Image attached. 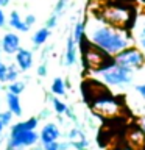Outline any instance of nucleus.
Listing matches in <instances>:
<instances>
[{"mask_svg": "<svg viewBox=\"0 0 145 150\" xmlns=\"http://www.w3.org/2000/svg\"><path fill=\"white\" fill-rule=\"evenodd\" d=\"M72 38H73V41L77 45H80L84 39H86V22L84 21H78L75 23L73 31H72Z\"/></svg>", "mask_w": 145, "mask_h": 150, "instance_id": "17", "label": "nucleus"}, {"mask_svg": "<svg viewBox=\"0 0 145 150\" xmlns=\"http://www.w3.org/2000/svg\"><path fill=\"white\" fill-rule=\"evenodd\" d=\"M112 59H114V63L123 66V67L133 70V72L145 67V55H144V52L140 50L139 47H136L134 44L126 47V49H123V50H120L117 55L112 56Z\"/></svg>", "mask_w": 145, "mask_h": 150, "instance_id": "4", "label": "nucleus"}, {"mask_svg": "<svg viewBox=\"0 0 145 150\" xmlns=\"http://www.w3.org/2000/svg\"><path fill=\"white\" fill-rule=\"evenodd\" d=\"M131 35L134 39V45L139 47L145 55V11L136 13L133 27H131Z\"/></svg>", "mask_w": 145, "mask_h": 150, "instance_id": "8", "label": "nucleus"}, {"mask_svg": "<svg viewBox=\"0 0 145 150\" xmlns=\"http://www.w3.org/2000/svg\"><path fill=\"white\" fill-rule=\"evenodd\" d=\"M14 61H16L14 64L17 66V69L20 72H27V70H30L33 67V52L20 47L14 53Z\"/></svg>", "mask_w": 145, "mask_h": 150, "instance_id": "10", "label": "nucleus"}, {"mask_svg": "<svg viewBox=\"0 0 145 150\" xmlns=\"http://www.w3.org/2000/svg\"><path fill=\"white\" fill-rule=\"evenodd\" d=\"M49 38H50V30L47 27H41L39 30L34 31V35H33V38H31V42H33V45L41 47L49 41Z\"/></svg>", "mask_w": 145, "mask_h": 150, "instance_id": "16", "label": "nucleus"}, {"mask_svg": "<svg viewBox=\"0 0 145 150\" xmlns=\"http://www.w3.org/2000/svg\"><path fill=\"white\" fill-rule=\"evenodd\" d=\"M56 23H58V14H51V16L47 19V22H45V27L49 28V30H51V28H55L56 27Z\"/></svg>", "mask_w": 145, "mask_h": 150, "instance_id": "23", "label": "nucleus"}, {"mask_svg": "<svg viewBox=\"0 0 145 150\" xmlns=\"http://www.w3.org/2000/svg\"><path fill=\"white\" fill-rule=\"evenodd\" d=\"M6 105L8 110L13 112L14 116H22V105H20V96H16V94L6 92Z\"/></svg>", "mask_w": 145, "mask_h": 150, "instance_id": "15", "label": "nucleus"}, {"mask_svg": "<svg viewBox=\"0 0 145 150\" xmlns=\"http://www.w3.org/2000/svg\"><path fill=\"white\" fill-rule=\"evenodd\" d=\"M61 138V130L59 127L53 124V122H49V124H45L42 127L41 133H39V141L44 144H49V142H55V141H59Z\"/></svg>", "mask_w": 145, "mask_h": 150, "instance_id": "11", "label": "nucleus"}, {"mask_svg": "<svg viewBox=\"0 0 145 150\" xmlns=\"http://www.w3.org/2000/svg\"><path fill=\"white\" fill-rule=\"evenodd\" d=\"M13 117H14V114L9 110L5 111V112L0 111V124H2L3 127H9V125H11V122H13Z\"/></svg>", "mask_w": 145, "mask_h": 150, "instance_id": "22", "label": "nucleus"}, {"mask_svg": "<svg viewBox=\"0 0 145 150\" xmlns=\"http://www.w3.org/2000/svg\"><path fill=\"white\" fill-rule=\"evenodd\" d=\"M44 150H59V141H55V142H49L42 145Z\"/></svg>", "mask_w": 145, "mask_h": 150, "instance_id": "27", "label": "nucleus"}, {"mask_svg": "<svg viewBox=\"0 0 145 150\" xmlns=\"http://www.w3.org/2000/svg\"><path fill=\"white\" fill-rule=\"evenodd\" d=\"M23 22H25L28 27L34 25V23H36V16H34V14H27L25 19H23Z\"/></svg>", "mask_w": 145, "mask_h": 150, "instance_id": "28", "label": "nucleus"}, {"mask_svg": "<svg viewBox=\"0 0 145 150\" xmlns=\"http://www.w3.org/2000/svg\"><path fill=\"white\" fill-rule=\"evenodd\" d=\"M6 69H8V64H5L2 59H0V81L5 83V75H6Z\"/></svg>", "mask_w": 145, "mask_h": 150, "instance_id": "26", "label": "nucleus"}, {"mask_svg": "<svg viewBox=\"0 0 145 150\" xmlns=\"http://www.w3.org/2000/svg\"><path fill=\"white\" fill-rule=\"evenodd\" d=\"M78 59V45L75 44L72 35L67 36L65 42V52H64V64L65 66H73Z\"/></svg>", "mask_w": 145, "mask_h": 150, "instance_id": "12", "label": "nucleus"}, {"mask_svg": "<svg viewBox=\"0 0 145 150\" xmlns=\"http://www.w3.org/2000/svg\"><path fill=\"white\" fill-rule=\"evenodd\" d=\"M140 131H142V133L145 134V117L142 119V122H140Z\"/></svg>", "mask_w": 145, "mask_h": 150, "instance_id": "32", "label": "nucleus"}, {"mask_svg": "<svg viewBox=\"0 0 145 150\" xmlns=\"http://www.w3.org/2000/svg\"><path fill=\"white\" fill-rule=\"evenodd\" d=\"M91 108L100 116H115L120 110V105L112 96L103 91L101 94L92 98Z\"/></svg>", "mask_w": 145, "mask_h": 150, "instance_id": "6", "label": "nucleus"}, {"mask_svg": "<svg viewBox=\"0 0 145 150\" xmlns=\"http://www.w3.org/2000/svg\"><path fill=\"white\" fill-rule=\"evenodd\" d=\"M8 92L11 94H16V96H20V94L25 91V83L22 80H16V81H11L8 83V88H6Z\"/></svg>", "mask_w": 145, "mask_h": 150, "instance_id": "19", "label": "nucleus"}, {"mask_svg": "<svg viewBox=\"0 0 145 150\" xmlns=\"http://www.w3.org/2000/svg\"><path fill=\"white\" fill-rule=\"evenodd\" d=\"M19 49H20V38L17 36V33H5L0 39V50L5 52L6 55H14Z\"/></svg>", "mask_w": 145, "mask_h": 150, "instance_id": "9", "label": "nucleus"}, {"mask_svg": "<svg viewBox=\"0 0 145 150\" xmlns=\"http://www.w3.org/2000/svg\"><path fill=\"white\" fill-rule=\"evenodd\" d=\"M37 125H39V117H28L27 120L17 122L16 125L11 127L9 133H16V131H25V130H36Z\"/></svg>", "mask_w": 145, "mask_h": 150, "instance_id": "14", "label": "nucleus"}, {"mask_svg": "<svg viewBox=\"0 0 145 150\" xmlns=\"http://www.w3.org/2000/svg\"><path fill=\"white\" fill-rule=\"evenodd\" d=\"M5 22H6V16H5V13H3L2 6H0V28L5 25Z\"/></svg>", "mask_w": 145, "mask_h": 150, "instance_id": "31", "label": "nucleus"}, {"mask_svg": "<svg viewBox=\"0 0 145 150\" xmlns=\"http://www.w3.org/2000/svg\"><path fill=\"white\" fill-rule=\"evenodd\" d=\"M123 150H133V149H123Z\"/></svg>", "mask_w": 145, "mask_h": 150, "instance_id": "36", "label": "nucleus"}, {"mask_svg": "<svg viewBox=\"0 0 145 150\" xmlns=\"http://www.w3.org/2000/svg\"><path fill=\"white\" fill-rule=\"evenodd\" d=\"M91 74L97 81L103 83L105 86H126L134 78L133 70L114 63L112 58L109 61H106L100 67L91 70Z\"/></svg>", "mask_w": 145, "mask_h": 150, "instance_id": "3", "label": "nucleus"}, {"mask_svg": "<svg viewBox=\"0 0 145 150\" xmlns=\"http://www.w3.org/2000/svg\"><path fill=\"white\" fill-rule=\"evenodd\" d=\"M64 114L67 116L69 119H72V120H75V122H77V116H75V112L72 111V108H69V106H67V110H65V112H64Z\"/></svg>", "mask_w": 145, "mask_h": 150, "instance_id": "30", "label": "nucleus"}, {"mask_svg": "<svg viewBox=\"0 0 145 150\" xmlns=\"http://www.w3.org/2000/svg\"><path fill=\"white\" fill-rule=\"evenodd\" d=\"M86 22V41L95 45L97 49L105 52L108 56H114L120 50L133 45L134 39L131 30L126 28L112 27L109 23L103 22L95 13Z\"/></svg>", "mask_w": 145, "mask_h": 150, "instance_id": "1", "label": "nucleus"}, {"mask_svg": "<svg viewBox=\"0 0 145 150\" xmlns=\"http://www.w3.org/2000/svg\"><path fill=\"white\" fill-rule=\"evenodd\" d=\"M65 5H67V0H58V3H56V6H55V14H58V16L63 14Z\"/></svg>", "mask_w": 145, "mask_h": 150, "instance_id": "24", "label": "nucleus"}, {"mask_svg": "<svg viewBox=\"0 0 145 150\" xmlns=\"http://www.w3.org/2000/svg\"><path fill=\"white\" fill-rule=\"evenodd\" d=\"M136 9L131 8L130 5L123 3V0H115V2L106 3L98 13H95L103 22L109 23L112 27H119V28H126L131 30L136 17Z\"/></svg>", "mask_w": 145, "mask_h": 150, "instance_id": "2", "label": "nucleus"}, {"mask_svg": "<svg viewBox=\"0 0 145 150\" xmlns=\"http://www.w3.org/2000/svg\"><path fill=\"white\" fill-rule=\"evenodd\" d=\"M0 6H2V5H0Z\"/></svg>", "mask_w": 145, "mask_h": 150, "instance_id": "37", "label": "nucleus"}, {"mask_svg": "<svg viewBox=\"0 0 145 150\" xmlns=\"http://www.w3.org/2000/svg\"><path fill=\"white\" fill-rule=\"evenodd\" d=\"M3 128H5V127H3L2 124H0V136H2V131H3Z\"/></svg>", "mask_w": 145, "mask_h": 150, "instance_id": "34", "label": "nucleus"}, {"mask_svg": "<svg viewBox=\"0 0 145 150\" xmlns=\"http://www.w3.org/2000/svg\"><path fill=\"white\" fill-rule=\"evenodd\" d=\"M37 142H39V133L36 130H25V131L9 133L6 145L13 149H22V147H33Z\"/></svg>", "mask_w": 145, "mask_h": 150, "instance_id": "7", "label": "nucleus"}, {"mask_svg": "<svg viewBox=\"0 0 145 150\" xmlns=\"http://www.w3.org/2000/svg\"><path fill=\"white\" fill-rule=\"evenodd\" d=\"M19 74H20V70L17 69L16 64L8 66L6 75H5V83H11V81H16V80H19Z\"/></svg>", "mask_w": 145, "mask_h": 150, "instance_id": "21", "label": "nucleus"}, {"mask_svg": "<svg viewBox=\"0 0 145 150\" xmlns=\"http://www.w3.org/2000/svg\"><path fill=\"white\" fill-rule=\"evenodd\" d=\"M51 106H53V110H55V112L58 116H63L65 112V110H67V103H64L61 98H58L56 96L51 97Z\"/></svg>", "mask_w": 145, "mask_h": 150, "instance_id": "20", "label": "nucleus"}, {"mask_svg": "<svg viewBox=\"0 0 145 150\" xmlns=\"http://www.w3.org/2000/svg\"><path fill=\"white\" fill-rule=\"evenodd\" d=\"M8 23H9V27H11L13 30L20 31V33H27L28 30H30V27H28L27 23L23 22L22 16H20V14H19L17 11H11V13H9Z\"/></svg>", "mask_w": 145, "mask_h": 150, "instance_id": "13", "label": "nucleus"}, {"mask_svg": "<svg viewBox=\"0 0 145 150\" xmlns=\"http://www.w3.org/2000/svg\"><path fill=\"white\" fill-rule=\"evenodd\" d=\"M78 47L83 52L81 53L83 55V63L89 70H94V69L100 67V66H103L106 61H109L112 58V56H108L105 52H101L100 49H97L95 45H92L91 42H87L86 39H84Z\"/></svg>", "mask_w": 145, "mask_h": 150, "instance_id": "5", "label": "nucleus"}, {"mask_svg": "<svg viewBox=\"0 0 145 150\" xmlns=\"http://www.w3.org/2000/svg\"><path fill=\"white\" fill-rule=\"evenodd\" d=\"M136 92L139 94L140 97H142V100L145 102V83H139V84H136Z\"/></svg>", "mask_w": 145, "mask_h": 150, "instance_id": "25", "label": "nucleus"}, {"mask_svg": "<svg viewBox=\"0 0 145 150\" xmlns=\"http://www.w3.org/2000/svg\"><path fill=\"white\" fill-rule=\"evenodd\" d=\"M9 2H11V0H0V5H2V6H8Z\"/></svg>", "mask_w": 145, "mask_h": 150, "instance_id": "33", "label": "nucleus"}, {"mask_svg": "<svg viewBox=\"0 0 145 150\" xmlns=\"http://www.w3.org/2000/svg\"><path fill=\"white\" fill-rule=\"evenodd\" d=\"M50 92L56 97H63L65 96V81L61 77H55L50 86Z\"/></svg>", "mask_w": 145, "mask_h": 150, "instance_id": "18", "label": "nucleus"}, {"mask_svg": "<svg viewBox=\"0 0 145 150\" xmlns=\"http://www.w3.org/2000/svg\"><path fill=\"white\" fill-rule=\"evenodd\" d=\"M3 89V81H0V91Z\"/></svg>", "mask_w": 145, "mask_h": 150, "instance_id": "35", "label": "nucleus"}, {"mask_svg": "<svg viewBox=\"0 0 145 150\" xmlns=\"http://www.w3.org/2000/svg\"><path fill=\"white\" fill-rule=\"evenodd\" d=\"M37 75H39V77H45L47 75V63L39 64V67H37Z\"/></svg>", "mask_w": 145, "mask_h": 150, "instance_id": "29", "label": "nucleus"}]
</instances>
